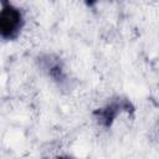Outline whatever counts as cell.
Wrapping results in <instances>:
<instances>
[{
    "label": "cell",
    "instance_id": "cell-1",
    "mask_svg": "<svg viewBox=\"0 0 159 159\" xmlns=\"http://www.w3.org/2000/svg\"><path fill=\"white\" fill-rule=\"evenodd\" d=\"M25 25L21 9L9 1H1L0 10V36L5 41L16 40Z\"/></svg>",
    "mask_w": 159,
    "mask_h": 159
},
{
    "label": "cell",
    "instance_id": "cell-2",
    "mask_svg": "<svg viewBox=\"0 0 159 159\" xmlns=\"http://www.w3.org/2000/svg\"><path fill=\"white\" fill-rule=\"evenodd\" d=\"M122 112H134V106L128 98L123 97H117L108 103H106L103 107H99L93 111V117L97 120L99 125L103 128H111L112 124L114 123L116 118L122 113Z\"/></svg>",
    "mask_w": 159,
    "mask_h": 159
},
{
    "label": "cell",
    "instance_id": "cell-4",
    "mask_svg": "<svg viewBox=\"0 0 159 159\" xmlns=\"http://www.w3.org/2000/svg\"><path fill=\"white\" fill-rule=\"evenodd\" d=\"M53 159H73V158H70V157H57V158H53Z\"/></svg>",
    "mask_w": 159,
    "mask_h": 159
},
{
    "label": "cell",
    "instance_id": "cell-3",
    "mask_svg": "<svg viewBox=\"0 0 159 159\" xmlns=\"http://www.w3.org/2000/svg\"><path fill=\"white\" fill-rule=\"evenodd\" d=\"M40 68L55 82L58 87H65L68 83V76L66 73L63 62L55 55H42L39 57Z\"/></svg>",
    "mask_w": 159,
    "mask_h": 159
}]
</instances>
